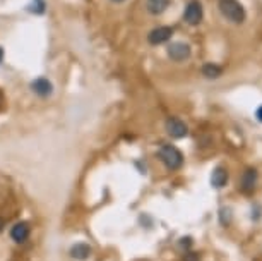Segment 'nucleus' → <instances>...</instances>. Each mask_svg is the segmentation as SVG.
I'll return each instance as SVG.
<instances>
[{
	"mask_svg": "<svg viewBox=\"0 0 262 261\" xmlns=\"http://www.w3.org/2000/svg\"><path fill=\"white\" fill-rule=\"evenodd\" d=\"M184 19L190 24V26L199 24L202 21V6H201V2H197V0H192V2H189V6L185 7Z\"/></svg>",
	"mask_w": 262,
	"mask_h": 261,
	"instance_id": "nucleus-5",
	"label": "nucleus"
},
{
	"mask_svg": "<svg viewBox=\"0 0 262 261\" xmlns=\"http://www.w3.org/2000/svg\"><path fill=\"white\" fill-rule=\"evenodd\" d=\"M255 117H257V121L262 122V105L257 108V112H255Z\"/></svg>",
	"mask_w": 262,
	"mask_h": 261,
	"instance_id": "nucleus-14",
	"label": "nucleus"
},
{
	"mask_svg": "<svg viewBox=\"0 0 262 261\" xmlns=\"http://www.w3.org/2000/svg\"><path fill=\"white\" fill-rule=\"evenodd\" d=\"M31 235V225L28 222H17V224L12 225L11 229V239L14 240L16 244H23L26 243Z\"/></svg>",
	"mask_w": 262,
	"mask_h": 261,
	"instance_id": "nucleus-4",
	"label": "nucleus"
},
{
	"mask_svg": "<svg viewBox=\"0 0 262 261\" xmlns=\"http://www.w3.org/2000/svg\"><path fill=\"white\" fill-rule=\"evenodd\" d=\"M171 34H173V29L170 26H160V28H155L147 34V42H149L151 45H161V43L170 40Z\"/></svg>",
	"mask_w": 262,
	"mask_h": 261,
	"instance_id": "nucleus-7",
	"label": "nucleus"
},
{
	"mask_svg": "<svg viewBox=\"0 0 262 261\" xmlns=\"http://www.w3.org/2000/svg\"><path fill=\"white\" fill-rule=\"evenodd\" d=\"M202 74H204L207 79H217V77L223 74V69L220 66H216V64H206V66L202 67Z\"/></svg>",
	"mask_w": 262,
	"mask_h": 261,
	"instance_id": "nucleus-12",
	"label": "nucleus"
},
{
	"mask_svg": "<svg viewBox=\"0 0 262 261\" xmlns=\"http://www.w3.org/2000/svg\"><path fill=\"white\" fill-rule=\"evenodd\" d=\"M170 6V0H147V9L151 14H161Z\"/></svg>",
	"mask_w": 262,
	"mask_h": 261,
	"instance_id": "nucleus-13",
	"label": "nucleus"
},
{
	"mask_svg": "<svg viewBox=\"0 0 262 261\" xmlns=\"http://www.w3.org/2000/svg\"><path fill=\"white\" fill-rule=\"evenodd\" d=\"M0 61H2V48H0Z\"/></svg>",
	"mask_w": 262,
	"mask_h": 261,
	"instance_id": "nucleus-16",
	"label": "nucleus"
},
{
	"mask_svg": "<svg viewBox=\"0 0 262 261\" xmlns=\"http://www.w3.org/2000/svg\"><path fill=\"white\" fill-rule=\"evenodd\" d=\"M31 88H33V91L36 93L38 96H48V95H52V90H53V86H52V83L45 79V77H38L36 81H33L31 83Z\"/></svg>",
	"mask_w": 262,
	"mask_h": 261,
	"instance_id": "nucleus-10",
	"label": "nucleus"
},
{
	"mask_svg": "<svg viewBox=\"0 0 262 261\" xmlns=\"http://www.w3.org/2000/svg\"><path fill=\"white\" fill-rule=\"evenodd\" d=\"M4 229H6V220L0 216V232H4Z\"/></svg>",
	"mask_w": 262,
	"mask_h": 261,
	"instance_id": "nucleus-15",
	"label": "nucleus"
},
{
	"mask_svg": "<svg viewBox=\"0 0 262 261\" xmlns=\"http://www.w3.org/2000/svg\"><path fill=\"white\" fill-rule=\"evenodd\" d=\"M168 57L175 62H182L185 58L190 57V47L187 43H182V42H177V43H171L168 47Z\"/></svg>",
	"mask_w": 262,
	"mask_h": 261,
	"instance_id": "nucleus-6",
	"label": "nucleus"
},
{
	"mask_svg": "<svg viewBox=\"0 0 262 261\" xmlns=\"http://www.w3.org/2000/svg\"><path fill=\"white\" fill-rule=\"evenodd\" d=\"M257 184V170L255 169H247L242 175V191L244 193H252L255 189Z\"/></svg>",
	"mask_w": 262,
	"mask_h": 261,
	"instance_id": "nucleus-9",
	"label": "nucleus"
},
{
	"mask_svg": "<svg viewBox=\"0 0 262 261\" xmlns=\"http://www.w3.org/2000/svg\"><path fill=\"white\" fill-rule=\"evenodd\" d=\"M158 156H160V160L168 170H179L184 165V155H182L179 148L173 145H163L160 151H158Z\"/></svg>",
	"mask_w": 262,
	"mask_h": 261,
	"instance_id": "nucleus-1",
	"label": "nucleus"
},
{
	"mask_svg": "<svg viewBox=\"0 0 262 261\" xmlns=\"http://www.w3.org/2000/svg\"><path fill=\"white\" fill-rule=\"evenodd\" d=\"M93 254V249L90 244L86 243H77L71 248V258H74L76 261H86L90 259Z\"/></svg>",
	"mask_w": 262,
	"mask_h": 261,
	"instance_id": "nucleus-8",
	"label": "nucleus"
},
{
	"mask_svg": "<svg viewBox=\"0 0 262 261\" xmlns=\"http://www.w3.org/2000/svg\"><path fill=\"white\" fill-rule=\"evenodd\" d=\"M220 11L228 21L235 24H240L245 21V9L242 7V4L238 0H221Z\"/></svg>",
	"mask_w": 262,
	"mask_h": 261,
	"instance_id": "nucleus-2",
	"label": "nucleus"
},
{
	"mask_svg": "<svg viewBox=\"0 0 262 261\" xmlns=\"http://www.w3.org/2000/svg\"><path fill=\"white\" fill-rule=\"evenodd\" d=\"M226 182H228V172H226L223 167H217V169L212 170V175H211L212 188L221 189V188H225V186H226Z\"/></svg>",
	"mask_w": 262,
	"mask_h": 261,
	"instance_id": "nucleus-11",
	"label": "nucleus"
},
{
	"mask_svg": "<svg viewBox=\"0 0 262 261\" xmlns=\"http://www.w3.org/2000/svg\"><path fill=\"white\" fill-rule=\"evenodd\" d=\"M166 132L171 137H175V139H182V137H185L189 134V127H187L184 121L177 119V117H171V119L166 121Z\"/></svg>",
	"mask_w": 262,
	"mask_h": 261,
	"instance_id": "nucleus-3",
	"label": "nucleus"
},
{
	"mask_svg": "<svg viewBox=\"0 0 262 261\" xmlns=\"http://www.w3.org/2000/svg\"><path fill=\"white\" fill-rule=\"evenodd\" d=\"M113 2H123V0H113Z\"/></svg>",
	"mask_w": 262,
	"mask_h": 261,
	"instance_id": "nucleus-17",
	"label": "nucleus"
}]
</instances>
